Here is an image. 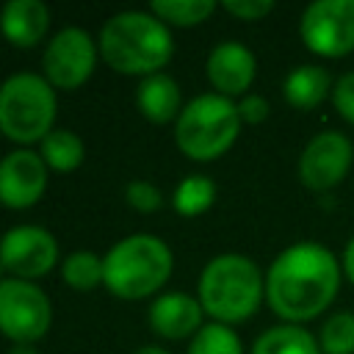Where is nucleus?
<instances>
[{
  "instance_id": "nucleus-1",
  "label": "nucleus",
  "mask_w": 354,
  "mask_h": 354,
  "mask_svg": "<svg viewBox=\"0 0 354 354\" xmlns=\"http://www.w3.org/2000/svg\"><path fill=\"white\" fill-rule=\"evenodd\" d=\"M340 277L343 268L326 246L299 241L279 252L266 274L268 307L288 324L313 321L335 301Z\"/></svg>"
},
{
  "instance_id": "nucleus-2",
  "label": "nucleus",
  "mask_w": 354,
  "mask_h": 354,
  "mask_svg": "<svg viewBox=\"0 0 354 354\" xmlns=\"http://www.w3.org/2000/svg\"><path fill=\"white\" fill-rule=\"evenodd\" d=\"M102 58L122 75H155L169 64L174 44L171 33L155 14L122 11L100 30Z\"/></svg>"
},
{
  "instance_id": "nucleus-3",
  "label": "nucleus",
  "mask_w": 354,
  "mask_h": 354,
  "mask_svg": "<svg viewBox=\"0 0 354 354\" xmlns=\"http://www.w3.org/2000/svg\"><path fill=\"white\" fill-rule=\"evenodd\" d=\"M266 293V282L254 260L243 254L213 257L199 277V304L218 324H238L254 315Z\"/></svg>"
},
{
  "instance_id": "nucleus-4",
  "label": "nucleus",
  "mask_w": 354,
  "mask_h": 354,
  "mask_svg": "<svg viewBox=\"0 0 354 354\" xmlns=\"http://www.w3.org/2000/svg\"><path fill=\"white\" fill-rule=\"evenodd\" d=\"M105 288L119 299H144L171 274V252L155 235H127L102 257Z\"/></svg>"
},
{
  "instance_id": "nucleus-5",
  "label": "nucleus",
  "mask_w": 354,
  "mask_h": 354,
  "mask_svg": "<svg viewBox=\"0 0 354 354\" xmlns=\"http://www.w3.org/2000/svg\"><path fill=\"white\" fill-rule=\"evenodd\" d=\"M238 130L241 113L230 97L199 94L180 111L174 141L191 160H213L235 144Z\"/></svg>"
},
{
  "instance_id": "nucleus-6",
  "label": "nucleus",
  "mask_w": 354,
  "mask_h": 354,
  "mask_svg": "<svg viewBox=\"0 0 354 354\" xmlns=\"http://www.w3.org/2000/svg\"><path fill=\"white\" fill-rule=\"evenodd\" d=\"M55 122V91L47 77L17 72L0 86V133L17 144L44 141Z\"/></svg>"
},
{
  "instance_id": "nucleus-7",
  "label": "nucleus",
  "mask_w": 354,
  "mask_h": 354,
  "mask_svg": "<svg viewBox=\"0 0 354 354\" xmlns=\"http://www.w3.org/2000/svg\"><path fill=\"white\" fill-rule=\"evenodd\" d=\"M50 299L28 279H0V332L14 343H36L50 329Z\"/></svg>"
},
{
  "instance_id": "nucleus-8",
  "label": "nucleus",
  "mask_w": 354,
  "mask_h": 354,
  "mask_svg": "<svg viewBox=\"0 0 354 354\" xmlns=\"http://www.w3.org/2000/svg\"><path fill=\"white\" fill-rule=\"evenodd\" d=\"M299 36L310 53L340 58L354 50V0H315L299 19Z\"/></svg>"
},
{
  "instance_id": "nucleus-9",
  "label": "nucleus",
  "mask_w": 354,
  "mask_h": 354,
  "mask_svg": "<svg viewBox=\"0 0 354 354\" xmlns=\"http://www.w3.org/2000/svg\"><path fill=\"white\" fill-rule=\"evenodd\" d=\"M97 61V44L83 28H64L58 30L47 50H44V77L55 88H77L83 86Z\"/></svg>"
},
{
  "instance_id": "nucleus-10",
  "label": "nucleus",
  "mask_w": 354,
  "mask_h": 354,
  "mask_svg": "<svg viewBox=\"0 0 354 354\" xmlns=\"http://www.w3.org/2000/svg\"><path fill=\"white\" fill-rule=\"evenodd\" d=\"M354 160L351 141L337 130L313 136L299 155V180L310 191H329L343 183Z\"/></svg>"
},
{
  "instance_id": "nucleus-11",
  "label": "nucleus",
  "mask_w": 354,
  "mask_h": 354,
  "mask_svg": "<svg viewBox=\"0 0 354 354\" xmlns=\"http://www.w3.org/2000/svg\"><path fill=\"white\" fill-rule=\"evenodd\" d=\"M58 263V243L44 227L22 224L11 227L0 238V266L17 279L44 277Z\"/></svg>"
},
{
  "instance_id": "nucleus-12",
  "label": "nucleus",
  "mask_w": 354,
  "mask_h": 354,
  "mask_svg": "<svg viewBox=\"0 0 354 354\" xmlns=\"http://www.w3.org/2000/svg\"><path fill=\"white\" fill-rule=\"evenodd\" d=\"M47 188V163L33 149H14L0 160V202L22 210L41 199Z\"/></svg>"
},
{
  "instance_id": "nucleus-13",
  "label": "nucleus",
  "mask_w": 354,
  "mask_h": 354,
  "mask_svg": "<svg viewBox=\"0 0 354 354\" xmlns=\"http://www.w3.org/2000/svg\"><path fill=\"white\" fill-rule=\"evenodd\" d=\"M257 72V61L252 50L241 41H221L207 55V77L221 97L243 94Z\"/></svg>"
},
{
  "instance_id": "nucleus-14",
  "label": "nucleus",
  "mask_w": 354,
  "mask_h": 354,
  "mask_svg": "<svg viewBox=\"0 0 354 354\" xmlns=\"http://www.w3.org/2000/svg\"><path fill=\"white\" fill-rule=\"evenodd\" d=\"M202 304L188 293H163L149 307V324L158 335L180 340L202 329Z\"/></svg>"
},
{
  "instance_id": "nucleus-15",
  "label": "nucleus",
  "mask_w": 354,
  "mask_h": 354,
  "mask_svg": "<svg viewBox=\"0 0 354 354\" xmlns=\"http://www.w3.org/2000/svg\"><path fill=\"white\" fill-rule=\"evenodd\" d=\"M50 25V11L41 0H8L0 8V30L17 47H33Z\"/></svg>"
},
{
  "instance_id": "nucleus-16",
  "label": "nucleus",
  "mask_w": 354,
  "mask_h": 354,
  "mask_svg": "<svg viewBox=\"0 0 354 354\" xmlns=\"http://www.w3.org/2000/svg\"><path fill=\"white\" fill-rule=\"evenodd\" d=\"M136 102L149 122H155V124L171 122L174 116H180L177 113L180 111V86L171 75H163V72L147 75L138 83Z\"/></svg>"
},
{
  "instance_id": "nucleus-17",
  "label": "nucleus",
  "mask_w": 354,
  "mask_h": 354,
  "mask_svg": "<svg viewBox=\"0 0 354 354\" xmlns=\"http://www.w3.org/2000/svg\"><path fill=\"white\" fill-rule=\"evenodd\" d=\"M332 86L335 83L326 69H321L315 64H301L285 77L282 94H285L288 105H293L296 111H313L332 94Z\"/></svg>"
},
{
  "instance_id": "nucleus-18",
  "label": "nucleus",
  "mask_w": 354,
  "mask_h": 354,
  "mask_svg": "<svg viewBox=\"0 0 354 354\" xmlns=\"http://www.w3.org/2000/svg\"><path fill=\"white\" fill-rule=\"evenodd\" d=\"M252 354H324V351L321 343L307 329H301L299 324H282L266 329L254 340Z\"/></svg>"
},
{
  "instance_id": "nucleus-19",
  "label": "nucleus",
  "mask_w": 354,
  "mask_h": 354,
  "mask_svg": "<svg viewBox=\"0 0 354 354\" xmlns=\"http://www.w3.org/2000/svg\"><path fill=\"white\" fill-rule=\"evenodd\" d=\"M39 155L44 158V163L50 169H55V171H72V169H77L83 163L86 149H83V141H80L77 133H72L66 127H58V130L47 133V138L41 141V152Z\"/></svg>"
},
{
  "instance_id": "nucleus-20",
  "label": "nucleus",
  "mask_w": 354,
  "mask_h": 354,
  "mask_svg": "<svg viewBox=\"0 0 354 354\" xmlns=\"http://www.w3.org/2000/svg\"><path fill=\"white\" fill-rule=\"evenodd\" d=\"M213 199H216V183L205 174H188L174 188L171 205L183 216H199L213 205Z\"/></svg>"
},
{
  "instance_id": "nucleus-21",
  "label": "nucleus",
  "mask_w": 354,
  "mask_h": 354,
  "mask_svg": "<svg viewBox=\"0 0 354 354\" xmlns=\"http://www.w3.org/2000/svg\"><path fill=\"white\" fill-rule=\"evenodd\" d=\"M61 277L75 290H91L97 285H105L102 257H97L94 252H72L61 263Z\"/></svg>"
},
{
  "instance_id": "nucleus-22",
  "label": "nucleus",
  "mask_w": 354,
  "mask_h": 354,
  "mask_svg": "<svg viewBox=\"0 0 354 354\" xmlns=\"http://www.w3.org/2000/svg\"><path fill=\"white\" fill-rule=\"evenodd\" d=\"M149 8L163 22L191 28V25L205 22L216 11V3L213 0H152Z\"/></svg>"
},
{
  "instance_id": "nucleus-23",
  "label": "nucleus",
  "mask_w": 354,
  "mask_h": 354,
  "mask_svg": "<svg viewBox=\"0 0 354 354\" xmlns=\"http://www.w3.org/2000/svg\"><path fill=\"white\" fill-rule=\"evenodd\" d=\"M188 354H243V346H241V337L227 324L213 321L194 335Z\"/></svg>"
},
{
  "instance_id": "nucleus-24",
  "label": "nucleus",
  "mask_w": 354,
  "mask_h": 354,
  "mask_svg": "<svg viewBox=\"0 0 354 354\" xmlns=\"http://www.w3.org/2000/svg\"><path fill=\"white\" fill-rule=\"evenodd\" d=\"M318 343L324 354H354V313H332L321 326Z\"/></svg>"
},
{
  "instance_id": "nucleus-25",
  "label": "nucleus",
  "mask_w": 354,
  "mask_h": 354,
  "mask_svg": "<svg viewBox=\"0 0 354 354\" xmlns=\"http://www.w3.org/2000/svg\"><path fill=\"white\" fill-rule=\"evenodd\" d=\"M124 199H127L130 207H136V210H141V213H152V210H158V207L163 205L160 191H158L152 183H147V180H133V183H127Z\"/></svg>"
},
{
  "instance_id": "nucleus-26",
  "label": "nucleus",
  "mask_w": 354,
  "mask_h": 354,
  "mask_svg": "<svg viewBox=\"0 0 354 354\" xmlns=\"http://www.w3.org/2000/svg\"><path fill=\"white\" fill-rule=\"evenodd\" d=\"M332 105L335 111L348 122L354 124V72H346L335 80L332 86Z\"/></svg>"
},
{
  "instance_id": "nucleus-27",
  "label": "nucleus",
  "mask_w": 354,
  "mask_h": 354,
  "mask_svg": "<svg viewBox=\"0 0 354 354\" xmlns=\"http://www.w3.org/2000/svg\"><path fill=\"white\" fill-rule=\"evenodd\" d=\"M221 8L230 11V14L238 17V19L254 22V19L268 17V14L274 11V3H271V0H224Z\"/></svg>"
},
{
  "instance_id": "nucleus-28",
  "label": "nucleus",
  "mask_w": 354,
  "mask_h": 354,
  "mask_svg": "<svg viewBox=\"0 0 354 354\" xmlns=\"http://www.w3.org/2000/svg\"><path fill=\"white\" fill-rule=\"evenodd\" d=\"M268 100L260 97V94H243V100L238 102V113H241V122H249V124H260L268 119Z\"/></svg>"
},
{
  "instance_id": "nucleus-29",
  "label": "nucleus",
  "mask_w": 354,
  "mask_h": 354,
  "mask_svg": "<svg viewBox=\"0 0 354 354\" xmlns=\"http://www.w3.org/2000/svg\"><path fill=\"white\" fill-rule=\"evenodd\" d=\"M343 274L354 285V238L346 243V252H343Z\"/></svg>"
},
{
  "instance_id": "nucleus-30",
  "label": "nucleus",
  "mask_w": 354,
  "mask_h": 354,
  "mask_svg": "<svg viewBox=\"0 0 354 354\" xmlns=\"http://www.w3.org/2000/svg\"><path fill=\"white\" fill-rule=\"evenodd\" d=\"M8 354H39V351H36L30 343H14V348H11Z\"/></svg>"
},
{
  "instance_id": "nucleus-31",
  "label": "nucleus",
  "mask_w": 354,
  "mask_h": 354,
  "mask_svg": "<svg viewBox=\"0 0 354 354\" xmlns=\"http://www.w3.org/2000/svg\"><path fill=\"white\" fill-rule=\"evenodd\" d=\"M136 354H169V351L160 348V346H144V348H138Z\"/></svg>"
}]
</instances>
